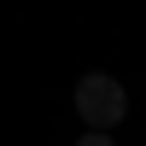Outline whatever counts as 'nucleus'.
Instances as JSON below:
<instances>
[{"instance_id":"nucleus-1","label":"nucleus","mask_w":146,"mask_h":146,"mask_svg":"<svg viewBox=\"0 0 146 146\" xmlns=\"http://www.w3.org/2000/svg\"><path fill=\"white\" fill-rule=\"evenodd\" d=\"M76 111L88 129H117L129 117V94L117 76H105V70H88V76L76 82Z\"/></svg>"},{"instance_id":"nucleus-2","label":"nucleus","mask_w":146,"mask_h":146,"mask_svg":"<svg viewBox=\"0 0 146 146\" xmlns=\"http://www.w3.org/2000/svg\"><path fill=\"white\" fill-rule=\"evenodd\" d=\"M76 146H117V140H111V129H88V135H82Z\"/></svg>"}]
</instances>
